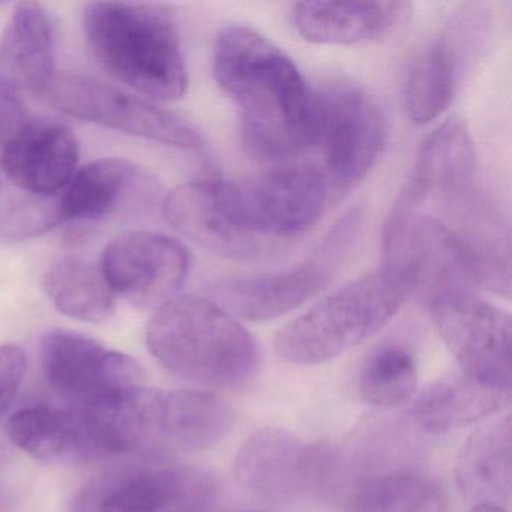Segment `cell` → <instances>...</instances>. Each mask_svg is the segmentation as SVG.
I'll return each instance as SVG.
<instances>
[{"instance_id":"1","label":"cell","mask_w":512,"mask_h":512,"mask_svg":"<svg viewBox=\"0 0 512 512\" xmlns=\"http://www.w3.org/2000/svg\"><path fill=\"white\" fill-rule=\"evenodd\" d=\"M476 169L466 122H443L422 143L386 221L383 242L418 250L469 287L508 296V227L479 187Z\"/></svg>"},{"instance_id":"2","label":"cell","mask_w":512,"mask_h":512,"mask_svg":"<svg viewBox=\"0 0 512 512\" xmlns=\"http://www.w3.org/2000/svg\"><path fill=\"white\" fill-rule=\"evenodd\" d=\"M214 76L238 106L251 154L283 163L316 139V91L295 62L265 35L229 26L218 35Z\"/></svg>"},{"instance_id":"3","label":"cell","mask_w":512,"mask_h":512,"mask_svg":"<svg viewBox=\"0 0 512 512\" xmlns=\"http://www.w3.org/2000/svg\"><path fill=\"white\" fill-rule=\"evenodd\" d=\"M146 344L176 376L221 391L248 388L262 367L256 338L233 314L200 296H178L158 308Z\"/></svg>"},{"instance_id":"4","label":"cell","mask_w":512,"mask_h":512,"mask_svg":"<svg viewBox=\"0 0 512 512\" xmlns=\"http://www.w3.org/2000/svg\"><path fill=\"white\" fill-rule=\"evenodd\" d=\"M83 28L101 67L119 82L158 101L178 100L187 91L178 25L169 8L94 2L85 8Z\"/></svg>"},{"instance_id":"5","label":"cell","mask_w":512,"mask_h":512,"mask_svg":"<svg viewBox=\"0 0 512 512\" xmlns=\"http://www.w3.org/2000/svg\"><path fill=\"white\" fill-rule=\"evenodd\" d=\"M415 290L409 271L383 265L284 325L275 335V352L295 365L331 361L382 331Z\"/></svg>"},{"instance_id":"6","label":"cell","mask_w":512,"mask_h":512,"mask_svg":"<svg viewBox=\"0 0 512 512\" xmlns=\"http://www.w3.org/2000/svg\"><path fill=\"white\" fill-rule=\"evenodd\" d=\"M361 208L347 212L322 244L298 265L257 277L227 278L211 286L215 302L250 322L277 319L329 286L346 263L364 224Z\"/></svg>"},{"instance_id":"7","label":"cell","mask_w":512,"mask_h":512,"mask_svg":"<svg viewBox=\"0 0 512 512\" xmlns=\"http://www.w3.org/2000/svg\"><path fill=\"white\" fill-rule=\"evenodd\" d=\"M316 139L332 193L352 190L376 164L386 143V119L361 86L334 82L316 91Z\"/></svg>"},{"instance_id":"8","label":"cell","mask_w":512,"mask_h":512,"mask_svg":"<svg viewBox=\"0 0 512 512\" xmlns=\"http://www.w3.org/2000/svg\"><path fill=\"white\" fill-rule=\"evenodd\" d=\"M44 97L71 118L175 148L197 151L205 146L200 131L184 116L94 77L56 74Z\"/></svg>"},{"instance_id":"9","label":"cell","mask_w":512,"mask_h":512,"mask_svg":"<svg viewBox=\"0 0 512 512\" xmlns=\"http://www.w3.org/2000/svg\"><path fill=\"white\" fill-rule=\"evenodd\" d=\"M490 31L491 14L481 4L464 5L449 19L407 73L404 103L412 121L427 124L451 106L481 58Z\"/></svg>"},{"instance_id":"10","label":"cell","mask_w":512,"mask_h":512,"mask_svg":"<svg viewBox=\"0 0 512 512\" xmlns=\"http://www.w3.org/2000/svg\"><path fill=\"white\" fill-rule=\"evenodd\" d=\"M430 311L461 373L484 385L511 389L512 326L508 313L466 290L430 296Z\"/></svg>"},{"instance_id":"11","label":"cell","mask_w":512,"mask_h":512,"mask_svg":"<svg viewBox=\"0 0 512 512\" xmlns=\"http://www.w3.org/2000/svg\"><path fill=\"white\" fill-rule=\"evenodd\" d=\"M236 187L251 232L277 247L281 241L313 229L334 194L319 166L290 161L278 163Z\"/></svg>"},{"instance_id":"12","label":"cell","mask_w":512,"mask_h":512,"mask_svg":"<svg viewBox=\"0 0 512 512\" xmlns=\"http://www.w3.org/2000/svg\"><path fill=\"white\" fill-rule=\"evenodd\" d=\"M334 463L331 446L304 442L283 428L265 427L242 443L233 473L254 496L286 503L325 487Z\"/></svg>"},{"instance_id":"13","label":"cell","mask_w":512,"mask_h":512,"mask_svg":"<svg viewBox=\"0 0 512 512\" xmlns=\"http://www.w3.org/2000/svg\"><path fill=\"white\" fill-rule=\"evenodd\" d=\"M167 223L199 247L233 260H256L277 251L245 223L236 182L197 179L170 191L163 202Z\"/></svg>"},{"instance_id":"14","label":"cell","mask_w":512,"mask_h":512,"mask_svg":"<svg viewBox=\"0 0 512 512\" xmlns=\"http://www.w3.org/2000/svg\"><path fill=\"white\" fill-rule=\"evenodd\" d=\"M100 268L116 296L140 310L157 311L178 298L190 272V256L178 239L134 230L107 244Z\"/></svg>"},{"instance_id":"15","label":"cell","mask_w":512,"mask_h":512,"mask_svg":"<svg viewBox=\"0 0 512 512\" xmlns=\"http://www.w3.org/2000/svg\"><path fill=\"white\" fill-rule=\"evenodd\" d=\"M163 398L164 392L140 385L74 404L80 458L113 457L160 443Z\"/></svg>"},{"instance_id":"16","label":"cell","mask_w":512,"mask_h":512,"mask_svg":"<svg viewBox=\"0 0 512 512\" xmlns=\"http://www.w3.org/2000/svg\"><path fill=\"white\" fill-rule=\"evenodd\" d=\"M40 359L49 385L74 404L104 392L140 386L145 379L136 359L64 329L44 335Z\"/></svg>"},{"instance_id":"17","label":"cell","mask_w":512,"mask_h":512,"mask_svg":"<svg viewBox=\"0 0 512 512\" xmlns=\"http://www.w3.org/2000/svg\"><path fill=\"white\" fill-rule=\"evenodd\" d=\"M160 197V184L142 167L121 158H103L77 170L56 202L62 224L91 223L151 208Z\"/></svg>"},{"instance_id":"18","label":"cell","mask_w":512,"mask_h":512,"mask_svg":"<svg viewBox=\"0 0 512 512\" xmlns=\"http://www.w3.org/2000/svg\"><path fill=\"white\" fill-rule=\"evenodd\" d=\"M0 151L8 179L38 197L65 190L80 160V143L70 127L35 116Z\"/></svg>"},{"instance_id":"19","label":"cell","mask_w":512,"mask_h":512,"mask_svg":"<svg viewBox=\"0 0 512 512\" xmlns=\"http://www.w3.org/2000/svg\"><path fill=\"white\" fill-rule=\"evenodd\" d=\"M409 14L404 2H299L293 23L310 43L350 46L386 37Z\"/></svg>"},{"instance_id":"20","label":"cell","mask_w":512,"mask_h":512,"mask_svg":"<svg viewBox=\"0 0 512 512\" xmlns=\"http://www.w3.org/2000/svg\"><path fill=\"white\" fill-rule=\"evenodd\" d=\"M55 76V35L49 13L37 2H23L0 40V79L16 91L44 95Z\"/></svg>"},{"instance_id":"21","label":"cell","mask_w":512,"mask_h":512,"mask_svg":"<svg viewBox=\"0 0 512 512\" xmlns=\"http://www.w3.org/2000/svg\"><path fill=\"white\" fill-rule=\"evenodd\" d=\"M178 464L131 463L95 475L67 512H164Z\"/></svg>"},{"instance_id":"22","label":"cell","mask_w":512,"mask_h":512,"mask_svg":"<svg viewBox=\"0 0 512 512\" xmlns=\"http://www.w3.org/2000/svg\"><path fill=\"white\" fill-rule=\"evenodd\" d=\"M511 403V389L494 388L464 373L430 383L413 401L410 416L428 433L460 430L502 412Z\"/></svg>"},{"instance_id":"23","label":"cell","mask_w":512,"mask_h":512,"mask_svg":"<svg viewBox=\"0 0 512 512\" xmlns=\"http://www.w3.org/2000/svg\"><path fill=\"white\" fill-rule=\"evenodd\" d=\"M511 418L494 419L476 428L461 448L457 481L475 503L502 506L511 497Z\"/></svg>"},{"instance_id":"24","label":"cell","mask_w":512,"mask_h":512,"mask_svg":"<svg viewBox=\"0 0 512 512\" xmlns=\"http://www.w3.org/2000/svg\"><path fill=\"white\" fill-rule=\"evenodd\" d=\"M235 425L232 407L212 392H164L160 443L182 451H206L223 442Z\"/></svg>"},{"instance_id":"25","label":"cell","mask_w":512,"mask_h":512,"mask_svg":"<svg viewBox=\"0 0 512 512\" xmlns=\"http://www.w3.org/2000/svg\"><path fill=\"white\" fill-rule=\"evenodd\" d=\"M44 290L65 316L100 323L115 311L116 295L107 284L100 263L82 257H65L44 275Z\"/></svg>"},{"instance_id":"26","label":"cell","mask_w":512,"mask_h":512,"mask_svg":"<svg viewBox=\"0 0 512 512\" xmlns=\"http://www.w3.org/2000/svg\"><path fill=\"white\" fill-rule=\"evenodd\" d=\"M8 434L17 448L43 463L80 458V433L73 409L32 406L14 413Z\"/></svg>"},{"instance_id":"27","label":"cell","mask_w":512,"mask_h":512,"mask_svg":"<svg viewBox=\"0 0 512 512\" xmlns=\"http://www.w3.org/2000/svg\"><path fill=\"white\" fill-rule=\"evenodd\" d=\"M448 494L430 476L391 472L365 479L352 499V512H446Z\"/></svg>"},{"instance_id":"28","label":"cell","mask_w":512,"mask_h":512,"mask_svg":"<svg viewBox=\"0 0 512 512\" xmlns=\"http://www.w3.org/2000/svg\"><path fill=\"white\" fill-rule=\"evenodd\" d=\"M358 389L364 403L380 409L409 403L418 392V368L412 353L398 344L380 347L365 359Z\"/></svg>"},{"instance_id":"29","label":"cell","mask_w":512,"mask_h":512,"mask_svg":"<svg viewBox=\"0 0 512 512\" xmlns=\"http://www.w3.org/2000/svg\"><path fill=\"white\" fill-rule=\"evenodd\" d=\"M61 224L58 202L41 200L23 203L5 215L4 221L0 223V235L11 241H26L44 235Z\"/></svg>"},{"instance_id":"30","label":"cell","mask_w":512,"mask_h":512,"mask_svg":"<svg viewBox=\"0 0 512 512\" xmlns=\"http://www.w3.org/2000/svg\"><path fill=\"white\" fill-rule=\"evenodd\" d=\"M25 373V352L14 344H0V416L10 409Z\"/></svg>"},{"instance_id":"31","label":"cell","mask_w":512,"mask_h":512,"mask_svg":"<svg viewBox=\"0 0 512 512\" xmlns=\"http://www.w3.org/2000/svg\"><path fill=\"white\" fill-rule=\"evenodd\" d=\"M34 115L29 112L13 86L0 79V148L17 136Z\"/></svg>"},{"instance_id":"32","label":"cell","mask_w":512,"mask_h":512,"mask_svg":"<svg viewBox=\"0 0 512 512\" xmlns=\"http://www.w3.org/2000/svg\"><path fill=\"white\" fill-rule=\"evenodd\" d=\"M469 512H506V509L493 503H481V505H475V508Z\"/></svg>"},{"instance_id":"33","label":"cell","mask_w":512,"mask_h":512,"mask_svg":"<svg viewBox=\"0 0 512 512\" xmlns=\"http://www.w3.org/2000/svg\"><path fill=\"white\" fill-rule=\"evenodd\" d=\"M239 512H265V511H239Z\"/></svg>"}]
</instances>
